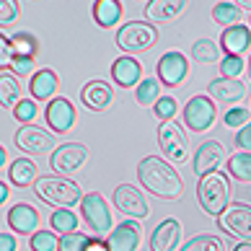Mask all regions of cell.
Returning <instances> with one entry per match:
<instances>
[{
	"label": "cell",
	"instance_id": "obj_1",
	"mask_svg": "<svg viewBox=\"0 0 251 251\" xmlns=\"http://www.w3.org/2000/svg\"><path fill=\"white\" fill-rule=\"evenodd\" d=\"M137 179L148 192L161 200H179L184 192L181 176L171 169V163H166L158 155H148L137 163Z\"/></svg>",
	"mask_w": 251,
	"mask_h": 251
},
{
	"label": "cell",
	"instance_id": "obj_2",
	"mask_svg": "<svg viewBox=\"0 0 251 251\" xmlns=\"http://www.w3.org/2000/svg\"><path fill=\"white\" fill-rule=\"evenodd\" d=\"M34 192L42 202L54 204V207H60V210H70L73 204L83 202V197H86L75 181L60 179V176H42V179L34 184Z\"/></svg>",
	"mask_w": 251,
	"mask_h": 251
},
{
	"label": "cell",
	"instance_id": "obj_3",
	"mask_svg": "<svg viewBox=\"0 0 251 251\" xmlns=\"http://www.w3.org/2000/svg\"><path fill=\"white\" fill-rule=\"evenodd\" d=\"M197 197L202 210L207 212L210 218H220L223 212L228 210V200H230V184H228V176L226 174H207L200 179V187H197Z\"/></svg>",
	"mask_w": 251,
	"mask_h": 251
},
{
	"label": "cell",
	"instance_id": "obj_4",
	"mask_svg": "<svg viewBox=\"0 0 251 251\" xmlns=\"http://www.w3.org/2000/svg\"><path fill=\"white\" fill-rule=\"evenodd\" d=\"M158 42V31L155 26H148L143 21H127L122 29L117 31V47L125 50L127 54H137L151 50Z\"/></svg>",
	"mask_w": 251,
	"mask_h": 251
},
{
	"label": "cell",
	"instance_id": "obj_5",
	"mask_svg": "<svg viewBox=\"0 0 251 251\" xmlns=\"http://www.w3.org/2000/svg\"><path fill=\"white\" fill-rule=\"evenodd\" d=\"M80 212H83V220L88 223V228L101 238V236H111V212H109V204L106 200L101 197L99 192H88L80 202Z\"/></svg>",
	"mask_w": 251,
	"mask_h": 251
},
{
	"label": "cell",
	"instance_id": "obj_6",
	"mask_svg": "<svg viewBox=\"0 0 251 251\" xmlns=\"http://www.w3.org/2000/svg\"><path fill=\"white\" fill-rule=\"evenodd\" d=\"M218 223L228 236L241 238L244 244H251V207L249 204L244 202L228 204V210L218 218Z\"/></svg>",
	"mask_w": 251,
	"mask_h": 251
},
{
	"label": "cell",
	"instance_id": "obj_7",
	"mask_svg": "<svg viewBox=\"0 0 251 251\" xmlns=\"http://www.w3.org/2000/svg\"><path fill=\"white\" fill-rule=\"evenodd\" d=\"M158 145H161V151L169 155L174 163L189 161L187 135H184V129L176 125V122H163L161 127H158Z\"/></svg>",
	"mask_w": 251,
	"mask_h": 251
},
{
	"label": "cell",
	"instance_id": "obj_8",
	"mask_svg": "<svg viewBox=\"0 0 251 251\" xmlns=\"http://www.w3.org/2000/svg\"><path fill=\"white\" fill-rule=\"evenodd\" d=\"M184 122L192 132H204L215 125V104L210 96H192L184 106Z\"/></svg>",
	"mask_w": 251,
	"mask_h": 251
},
{
	"label": "cell",
	"instance_id": "obj_9",
	"mask_svg": "<svg viewBox=\"0 0 251 251\" xmlns=\"http://www.w3.org/2000/svg\"><path fill=\"white\" fill-rule=\"evenodd\" d=\"M88 161V148L80 143H65L50 158V169L57 174H75Z\"/></svg>",
	"mask_w": 251,
	"mask_h": 251
},
{
	"label": "cell",
	"instance_id": "obj_10",
	"mask_svg": "<svg viewBox=\"0 0 251 251\" xmlns=\"http://www.w3.org/2000/svg\"><path fill=\"white\" fill-rule=\"evenodd\" d=\"M114 207L119 212H125L127 220H140V218H148V212H151L143 192L132 187V184H119L114 189Z\"/></svg>",
	"mask_w": 251,
	"mask_h": 251
},
{
	"label": "cell",
	"instance_id": "obj_11",
	"mask_svg": "<svg viewBox=\"0 0 251 251\" xmlns=\"http://www.w3.org/2000/svg\"><path fill=\"white\" fill-rule=\"evenodd\" d=\"M155 70H158V80L174 88V86H179V83L187 78L189 62H187V57H184L181 52H166L163 57L158 60Z\"/></svg>",
	"mask_w": 251,
	"mask_h": 251
},
{
	"label": "cell",
	"instance_id": "obj_12",
	"mask_svg": "<svg viewBox=\"0 0 251 251\" xmlns=\"http://www.w3.org/2000/svg\"><path fill=\"white\" fill-rule=\"evenodd\" d=\"M223 158H226V148H223L218 140H204L200 148H197V153H194V174L200 176H207V174H215L218 171V166L223 163Z\"/></svg>",
	"mask_w": 251,
	"mask_h": 251
},
{
	"label": "cell",
	"instance_id": "obj_13",
	"mask_svg": "<svg viewBox=\"0 0 251 251\" xmlns=\"http://www.w3.org/2000/svg\"><path fill=\"white\" fill-rule=\"evenodd\" d=\"M16 145L21 148V151L31 153V155H42L54 148V140L50 132H44V129L34 127V125H24L21 129L16 132Z\"/></svg>",
	"mask_w": 251,
	"mask_h": 251
},
{
	"label": "cell",
	"instance_id": "obj_14",
	"mask_svg": "<svg viewBox=\"0 0 251 251\" xmlns=\"http://www.w3.org/2000/svg\"><path fill=\"white\" fill-rule=\"evenodd\" d=\"M140 241H143V228L135 220H125L111 230L106 244H109V251H137Z\"/></svg>",
	"mask_w": 251,
	"mask_h": 251
},
{
	"label": "cell",
	"instance_id": "obj_15",
	"mask_svg": "<svg viewBox=\"0 0 251 251\" xmlns=\"http://www.w3.org/2000/svg\"><path fill=\"white\" fill-rule=\"evenodd\" d=\"M44 117H47V125L54 129V132H68V129L75 125V109L68 99H52L47 111H44Z\"/></svg>",
	"mask_w": 251,
	"mask_h": 251
},
{
	"label": "cell",
	"instance_id": "obj_16",
	"mask_svg": "<svg viewBox=\"0 0 251 251\" xmlns=\"http://www.w3.org/2000/svg\"><path fill=\"white\" fill-rule=\"evenodd\" d=\"M8 226H11L13 233H36V228H39V212H36V207H31V204L26 202H18L11 207V212H8Z\"/></svg>",
	"mask_w": 251,
	"mask_h": 251
},
{
	"label": "cell",
	"instance_id": "obj_17",
	"mask_svg": "<svg viewBox=\"0 0 251 251\" xmlns=\"http://www.w3.org/2000/svg\"><path fill=\"white\" fill-rule=\"evenodd\" d=\"M80 101L91 111H104V109H109L111 101H114V91H111V86L104 80H88L86 86L80 88Z\"/></svg>",
	"mask_w": 251,
	"mask_h": 251
},
{
	"label": "cell",
	"instance_id": "obj_18",
	"mask_svg": "<svg viewBox=\"0 0 251 251\" xmlns=\"http://www.w3.org/2000/svg\"><path fill=\"white\" fill-rule=\"evenodd\" d=\"M140 75H143V65L137 62L135 57H129V54L114 60V65H111V78H114V83L122 86V88L140 86V80H143Z\"/></svg>",
	"mask_w": 251,
	"mask_h": 251
},
{
	"label": "cell",
	"instance_id": "obj_19",
	"mask_svg": "<svg viewBox=\"0 0 251 251\" xmlns=\"http://www.w3.org/2000/svg\"><path fill=\"white\" fill-rule=\"evenodd\" d=\"M181 241V223L179 220H163L151 236V251H174Z\"/></svg>",
	"mask_w": 251,
	"mask_h": 251
},
{
	"label": "cell",
	"instance_id": "obj_20",
	"mask_svg": "<svg viewBox=\"0 0 251 251\" xmlns=\"http://www.w3.org/2000/svg\"><path fill=\"white\" fill-rule=\"evenodd\" d=\"M223 50H226L228 54H233V57H241V52H246L251 47V29L249 26H230V29L223 31Z\"/></svg>",
	"mask_w": 251,
	"mask_h": 251
},
{
	"label": "cell",
	"instance_id": "obj_21",
	"mask_svg": "<svg viewBox=\"0 0 251 251\" xmlns=\"http://www.w3.org/2000/svg\"><path fill=\"white\" fill-rule=\"evenodd\" d=\"M210 96L218 99V101H226V104H233V101H241L246 96V86L241 80H233V78H220V80H212L210 86Z\"/></svg>",
	"mask_w": 251,
	"mask_h": 251
},
{
	"label": "cell",
	"instance_id": "obj_22",
	"mask_svg": "<svg viewBox=\"0 0 251 251\" xmlns=\"http://www.w3.org/2000/svg\"><path fill=\"white\" fill-rule=\"evenodd\" d=\"M57 73L50 70V68H42V70H36L34 75H31V96L34 99H39V101H47L54 96V91H57Z\"/></svg>",
	"mask_w": 251,
	"mask_h": 251
},
{
	"label": "cell",
	"instance_id": "obj_23",
	"mask_svg": "<svg viewBox=\"0 0 251 251\" xmlns=\"http://www.w3.org/2000/svg\"><path fill=\"white\" fill-rule=\"evenodd\" d=\"M94 18L101 29H109V26H114L122 18V3H117V0H99V3H94Z\"/></svg>",
	"mask_w": 251,
	"mask_h": 251
},
{
	"label": "cell",
	"instance_id": "obj_24",
	"mask_svg": "<svg viewBox=\"0 0 251 251\" xmlns=\"http://www.w3.org/2000/svg\"><path fill=\"white\" fill-rule=\"evenodd\" d=\"M8 176H11V181L16 184V187H29V184L39 181L36 179V163L29 161V158H18V161H13Z\"/></svg>",
	"mask_w": 251,
	"mask_h": 251
},
{
	"label": "cell",
	"instance_id": "obj_25",
	"mask_svg": "<svg viewBox=\"0 0 251 251\" xmlns=\"http://www.w3.org/2000/svg\"><path fill=\"white\" fill-rule=\"evenodd\" d=\"M184 3H171V0H153L145 5V18L148 21H171L181 13Z\"/></svg>",
	"mask_w": 251,
	"mask_h": 251
},
{
	"label": "cell",
	"instance_id": "obj_26",
	"mask_svg": "<svg viewBox=\"0 0 251 251\" xmlns=\"http://www.w3.org/2000/svg\"><path fill=\"white\" fill-rule=\"evenodd\" d=\"M135 99H137V104H143V106H155L158 101H161V83H158L155 78H143L140 80V86L135 88Z\"/></svg>",
	"mask_w": 251,
	"mask_h": 251
},
{
	"label": "cell",
	"instance_id": "obj_27",
	"mask_svg": "<svg viewBox=\"0 0 251 251\" xmlns=\"http://www.w3.org/2000/svg\"><path fill=\"white\" fill-rule=\"evenodd\" d=\"M228 176H233L236 181L251 184V153H236L228 161Z\"/></svg>",
	"mask_w": 251,
	"mask_h": 251
},
{
	"label": "cell",
	"instance_id": "obj_28",
	"mask_svg": "<svg viewBox=\"0 0 251 251\" xmlns=\"http://www.w3.org/2000/svg\"><path fill=\"white\" fill-rule=\"evenodd\" d=\"M220 57V47L212 39H197L192 44V60L194 62H202V65H210Z\"/></svg>",
	"mask_w": 251,
	"mask_h": 251
},
{
	"label": "cell",
	"instance_id": "obj_29",
	"mask_svg": "<svg viewBox=\"0 0 251 251\" xmlns=\"http://www.w3.org/2000/svg\"><path fill=\"white\" fill-rule=\"evenodd\" d=\"M18 96H21L18 80L3 70V75H0V101H3V106H18V104H21V99H18Z\"/></svg>",
	"mask_w": 251,
	"mask_h": 251
},
{
	"label": "cell",
	"instance_id": "obj_30",
	"mask_svg": "<svg viewBox=\"0 0 251 251\" xmlns=\"http://www.w3.org/2000/svg\"><path fill=\"white\" fill-rule=\"evenodd\" d=\"M212 18H215L218 24L223 26H238L241 21V5L238 3H218L215 8H212Z\"/></svg>",
	"mask_w": 251,
	"mask_h": 251
},
{
	"label": "cell",
	"instance_id": "obj_31",
	"mask_svg": "<svg viewBox=\"0 0 251 251\" xmlns=\"http://www.w3.org/2000/svg\"><path fill=\"white\" fill-rule=\"evenodd\" d=\"M50 226H52V230H57V233L68 236V233H75L78 218H75V212H70V210H57V212H52Z\"/></svg>",
	"mask_w": 251,
	"mask_h": 251
},
{
	"label": "cell",
	"instance_id": "obj_32",
	"mask_svg": "<svg viewBox=\"0 0 251 251\" xmlns=\"http://www.w3.org/2000/svg\"><path fill=\"white\" fill-rule=\"evenodd\" d=\"M181 251H223V241L212 233H202V236H194L192 241L181 246Z\"/></svg>",
	"mask_w": 251,
	"mask_h": 251
},
{
	"label": "cell",
	"instance_id": "obj_33",
	"mask_svg": "<svg viewBox=\"0 0 251 251\" xmlns=\"http://www.w3.org/2000/svg\"><path fill=\"white\" fill-rule=\"evenodd\" d=\"M11 42H13L16 57H31L34 60V54H36V39H34L31 34H16V36H11Z\"/></svg>",
	"mask_w": 251,
	"mask_h": 251
},
{
	"label": "cell",
	"instance_id": "obj_34",
	"mask_svg": "<svg viewBox=\"0 0 251 251\" xmlns=\"http://www.w3.org/2000/svg\"><path fill=\"white\" fill-rule=\"evenodd\" d=\"M31 251H54L60 249V238H54V233H47V230H36L29 241Z\"/></svg>",
	"mask_w": 251,
	"mask_h": 251
},
{
	"label": "cell",
	"instance_id": "obj_35",
	"mask_svg": "<svg viewBox=\"0 0 251 251\" xmlns=\"http://www.w3.org/2000/svg\"><path fill=\"white\" fill-rule=\"evenodd\" d=\"M91 238L86 233H68L60 236V249L57 251H88Z\"/></svg>",
	"mask_w": 251,
	"mask_h": 251
},
{
	"label": "cell",
	"instance_id": "obj_36",
	"mask_svg": "<svg viewBox=\"0 0 251 251\" xmlns=\"http://www.w3.org/2000/svg\"><path fill=\"white\" fill-rule=\"evenodd\" d=\"M153 114L161 119V122H174L176 114V99L174 96H161V101L153 106Z\"/></svg>",
	"mask_w": 251,
	"mask_h": 251
},
{
	"label": "cell",
	"instance_id": "obj_37",
	"mask_svg": "<svg viewBox=\"0 0 251 251\" xmlns=\"http://www.w3.org/2000/svg\"><path fill=\"white\" fill-rule=\"evenodd\" d=\"M249 119H251V111L244 109V106H236V109H228V111H226L223 122H226L228 127L238 129V127H246V125H249Z\"/></svg>",
	"mask_w": 251,
	"mask_h": 251
},
{
	"label": "cell",
	"instance_id": "obj_38",
	"mask_svg": "<svg viewBox=\"0 0 251 251\" xmlns=\"http://www.w3.org/2000/svg\"><path fill=\"white\" fill-rule=\"evenodd\" d=\"M241 70H244V60H241V57H233V54H228V57L220 62L223 78H233V80H238Z\"/></svg>",
	"mask_w": 251,
	"mask_h": 251
},
{
	"label": "cell",
	"instance_id": "obj_39",
	"mask_svg": "<svg viewBox=\"0 0 251 251\" xmlns=\"http://www.w3.org/2000/svg\"><path fill=\"white\" fill-rule=\"evenodd\" d=\"M34 114H36V106H34V101H21V104H18L16 109H13V117L18 119V122H31V119H34Z\"/></svg>",
	"mask_w": 251,
	"mask_h": 251
},
{
	"label": "cell",
	"instance_id": "obj_40",
	"mask_svg": "<svg viewBox=\"0 0 251 251\" xmlns=\"http://www.w3.org/2000/svg\"><path fill=\"white\" fill-rule=\"evenodd\" d=\"M16 16H18V3H13V0H3L0 3V24H11L16 21Z\"/></svg>",
	"mask_w": 251,
	"mask_h": 251
},
{
	"label": "cell",
	"instance_id": "obj_41",
	"mask_svg": "<svg viewBox=\"0 0 251 251\" xmlns=\"http://www.w3.org/2000/svg\"><path fill=\"white\" fill-rule=\"evenodd\" d=\"M0 47H3V52H0V65L5 68V65H11L16 60V50H13V42L8 39L5 34L0 36Z\"/></svg>",
	"mask_w": 251,
	"mask_h": 251
},
{
	"label": "cell",
	"instance_id": "obj_42",
	"mask_svg": "<svg viewBox=\"0 0 251 251\" xmlns=\"http://www.w3.org/2000/svg\"><path fill=\"white\" fill-rule=\"evenodd\" d=\"M11 68L16 70V75H31L34 73V60L31 57H16L11 62Z\"/></svg>",
	"mask_w": 251,
	"mask_h": 251
},
{
	"label": "cell",
	"instance_id": "obj_43",
	"mask_svg": "<svg viewBox=\"0 0 251 251\" xmlns=\"http://www.w3.org/2000/svg\"><path fill=\"white\" fill-rule=\"evenodd\" d=\"M236 145H238L244 153H251V122L236 132Z\"/></svg>",
	"mask_w": 251,
	"mask_h": 251
},
{
	"label": "cell",
	"instance_id": "obj_44",
	"mask_svg": "<svg viewBox=\"0 0 251 251\" xmlns=\"http://www.w3.org/2000/svg\"><path fill=\"white\" fill-rule=\"evenodd\" d=\"M0 251H16L13 233H3V236H0Z\"/></svg>",
	"mask_w": 251,
	"mask_h": 251
},
{
	"label": "cell",
	"instance_id": "obj_45",
	"mask_svg": "<svg viewBox=\"0 0 251 251\" xmlns=\"http://www.w3.org/2000/svg\"><path fill=\"white\" fill-rule=\"evenodd\" d=\"M88 251H109V244H106V241H101V238H91Z\"/></svg>",
	"mask_w": 251,
	"mask_h": 251
},
{
	"label": "cell",
	"instance_id": "obj_46",
	"mask_svg": "<svg viewBox=\"0 0 251 251\" xmlns=\"http://www.w3.org/2000/svg\"><path fill=\"white\" fill-rule=\"evenodd\" d=\"M8 194H11V189H8V187H5V181H3V184H0V202H5V200H8Z\"/></svg>",
	"mask_w": 251,
	"mask_h": 251
},
{
	"label": "cell",
	"instance_id": "obj_47",
	"mask_svg": "<svg viewBox=\"0 0 251 251\" xmlns=\"http://www.w3.org/2000/svg\"><path fill=\"white\" fill-rule=\"evenodd\" d=\"M233 251H251V244H244V241H241L238 246H233Z\"/></svg>",
	"mask_w": 251,
	"mask_h": 251
},
{
	"label": "cell",
	"instance_id": "obj_48",
	"mask_svg": "<svg viewBox=\"0 0 251 251\" xmlns=\"http://www.w3.org/2000/svg\"><path fill=\"white\" fill-rule=\"evenodd\" d=\"M238 5H244V8H251V0H241Z\"/></svg>",
	"mask_w": 251,
	"mask_h": 251
},
{
	"label": "cell",
	"instance_id": "obj_49",
	"mask_svg": "<svg viewBox=\"0 0 251 251\" xmlns=\"http://www.w3.org/2000/svg\"><path fill=\"white\" fill-rule=\"evenodd\" d=\"M249 78H251V60H249Z\"/></svg>",
	"mask_w": 251,
	"mask_h": 251
},
{
	"label": "cell",
	"instance_id": "obj_50",
	"mask_svg": "<svg viewBox=\"0 0 251 251\" xmlns=\"http://www.w3.org/2000/svg\"><path fill=\"white\" fill-rule=\"evenodd\" d=\"M249 29H251V21H249Z\"/></svg>",
	"mask_w": 251,
	"mask_h": 251
}]
</instances>
